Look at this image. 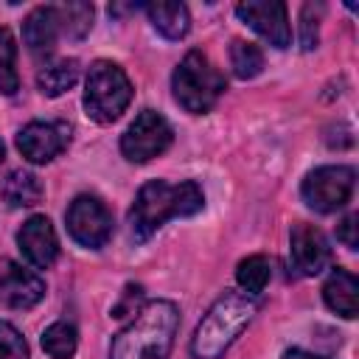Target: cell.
I'll return each mask as SVG.
<instances>
[{
    "mask_svg": "<svg viewBox=\"0 0 359 359\" xmlns=\"http://www.w3.org/2000/svg\"><path fill=\"white\" fill-rule=\"evenodd\" d=\"M171 90L185 112L205 115L219 104L227 90V81L202 50H188L171 76Z\"/></svg>",
    "mask_w": 359,
    "mask_h": 359,
    "instance_id": "277c9868",
    "label": "cell"
},
{
    "mask_svg": "<svg viewBox=\"0 0 359 359\" xmlns=\"http://www.w3.org/2000/svg\"><path fill=\"white\" fill-rule=\"evenodd\" d=\"M174 140L171 123L154 112V109H143L121 135V154L129 163H149L157 154H163Z\"/></svg>",
    "mask_w": 359,
    "mask_h": 359,
    "instance_id": "52a82bcc",
    "label": "cell"
},
{
    "mask_svg": "<svg viewBox=\"0 0 359 359\" xmlns=\"http://www.w3.org/2000/svg\"><path fill=\"white\" fill-rule=\"evenodd\" d=\"M59 34H62V25H59L56 6H36L22 22V39L34 56L50 53Z\"/></svg>",
    "mask_w": 359,
    "mask_h": 359,
    "instance_id": "5bb4252c",
    "label": "cell"
},
{
    "mask_svg": "<svg viewBox=\"0 0 359 359\" xmlns=\"http://www.w3.org/2000/svg\"><path fill=\"white\" fill-rule=\"evenodd\" d=\"M323 300L334 314L353 320L359 314V280H356V275L342 269V266H334L323 283Z\"/></svg>",
    "mask_w": 359,
    "mask_h": 359,
    "instance_id": "9a60e30c",
    "label": "cell"
},
{
    "mask_svg": "<svg viewBox=\"0 0 359 359\" xmlns=\"http://www.w3.org/2000/svg\"><path fill=\"white\" fill-rule=\"evenodd\" d=\"M283 359H325V356H317V353H309V351H300V348H289L283 353Z\"/></svg>",
    "mask_w": 359,
    "mask_h": 359,
    "instance_id": "4316f807",
    "label": "cell"
},
{
    "mask_svg": "<svg viewBox=\"0 0 359 359\" xmlns=\"http://www.w3.org/2000/svg\"><path fill=\"white\" fill-rule=\"evenodd\" d=\"M0 359H28L25 337L6 320H0Z\"/></svg>",
    "mask_w": 359,
    "mask_h": 359,
    "instance_id": "cb8c5ba5",
    "label": "cell"
},
{
    "mask_svg": "<svg viewBox=\"0 0 359 359\" xmlns=\"http://www.w3.org/2000/svg\"><path fill=\"white\" fill-rule=\"evenodd\" d=\"M76 81H79V62H76V59L50 62V65H45V67L36 73V87H39V93L48 95V98L65 95Z\"/></svg>",
    "mask_w": 359,
    "mask_h": 359,
    "instance_id": "ac0fdd59",
    "label": "cell"
},
{
    "mask_svg": "<svg viewBox=\"0 0 359 359\" xmlns=\"http://www.w3.org/2000/svg\"><path fill=\"white\" fill-rule=\"evenodd\" d=\"M356 222H359V216H356V213H348V216L337 224V238H339L348 250H356V247H359V236H356V227H359V224H356Z\"/></svg>",
    "mask_w": 359,
    "mask_h": 359,
    "instance_id": "484cf974",
    "label": "cell"
},
{
    "mask_svg": "<svg viewBox=\"0 0 359 359\" xmlns=\"http://www.w3.org/2000/svg\"><path fill=\"white\" fill-rule=\"evenodd\" d=\"M258 303L247 292H224L208 309V314L196 323L191 337V356L194 359H222L224 351L238 339V334L252 323Z\"/></svg>",
    "mask_w": 359,
    "mask_h": 359,
    "instance_id": "3957f363",
    "label": "cell"
},
{
    "mask_svg": "<svg viewBox=\"0 0 359 359\" xmlns=\"http://www.w3.org/2000/svg\"><path fill=\"white\" fill-rule=\"evenodd\" d=\"M353 185H356V171L351 165H320L306 174L300 194L311 210L334 213L348 205Z\"/></svg>",
    "mask_w": 359,
    "mask_h": 359,
    "instance_id": "8992f818",
    "label": "cell"
},
{
    "mask_svg": "<svg viewBox=\"0 0 359 359\" xmlns=\"http://www.w3.org/2000/svg\"><path fill=\"white\" fill-rule=\"evenodd\" d=\"M238 20H244L258 36H264L272 48L283 50L292 42V25L286 3L280 0H247L236 6Z\"/></svg>",
    "mask_w": 359,
    "mask_h": 359,
    "instance_id": "9c48e42d",
    "label": "cell"
},
{
    "mask_svg": "<svg viewBox=\"0 0 359 359\" xmlns=\"http://www.w3.org/2000/svg\"><path fill=\"white\" fill-rule=\"evenodd\" d=\"M205 208V194L196 180L182 182H165V180H149L140 185L132 208H129V230L135 241H146L154 236L168 219L177 216H194Z\"/></svg>",
    "mask_w": 359,
    "mask_h": 359,
    "instance_id": "7a4b0ae2",
    "label": "cell"
},
{
    "mask_svg": "<svg viewBox=\"0 0 359 359\" xmlns=\"http://www.w3.org/2000/svg\"><path fill=\"white\" fill-rule=\"evenodd\" d=\"M42 348L50 359H73L76 356V348H79V331L76 325L59 320V323H50L45 331H42Z\"/></svg>",
    "mask_w": 359,
    "mask_h": 359,
    "instance_id": "d6986e66",
    "label": "cell"
},
{
    "mask_svg": "<svg viewBox=\"0 0 359 359\" xmlns=\"http://www.w3.org/2000/svg\"><path fill=\"white\" fill-rule=\"evenodd\" d=\"M45 297V280L17 264V261H3V269H0V303L6 309H34L39 300Z\"/></svg>",
    "mask_w": 359,
    "mask_h": 359,
    "instance_id": "8fae6325",
    "label": "cell"
},
{
    "mask_svg": "<svg viewBox=\"0 0 359 359\" xmlns=\"http://www.w3.org/2000/svg\"><path fill=\"white\" fill-rule=\"evenodd\" d=\"M289 252H292V266L297 269V275H320L328 264H331V247L328 238L323 236V230H317L314 224H294L292 236H289Z\"/></svg>",
    "mask_w": 359,
    "mask_h": 359,
    "instance_id": "7c38bea8",
    "label": "cell"
},
{
    "mask_svg": "<svg viewBox=\"0 0 359 359\" xmlns=\"http://www.w3.org/2000/svg\"><path fill=\"white\" fill-rule=\"evenodd\" d=\"M67 140H70V126L62 121H31L17 132V149L34 165L59 157Z\"/></svg>",
    "mask_w": 359,
    "mask_h": 359,
    "instance_id": "30bf717a",
    "label": "cell"
},
{
    "mask_svg": "<svg viewBox=\"0 0 359 359\" xmlns=\"http://www.w3.org/2000/svg\"><path fill=\"white\" fill-rule=\"evenodd\" d=\"M0 196H3V202L8 208H31V205H36L42 199V182H39L36 174L17 168L3 180Z\"/></svg>",
    "mask_w": 359,
    "mask_h": 359,
    "instance_id": "e0dca14e",
    "label": "cell"
},
{
    "mask_svg": "<svg viewBox=\"0 0 359 359\" xmlns=\"http://www.w3.org/2000/svg\"><path fill=\"white\" fill-rule=\"evenodd\" d=\"M17 247L34 269H48L59 258V238L48 216H31L17 230Z\"/></svg>",
    "mask_w": 359,
    "mask_h": 359,
    "instance_id": "4fadbf2b",
    "label": "cell"
},
{
    "mask_svg": "<svg viewBox=\"0 0 359 359\" xmlns=\"http://www.w3.org/2000/svg\"><path fill=\"white\" fill-rule=\"evenodd\" d=\"M230 67L238 79H255L264 70V53L258 45L244 42V39H233L230 45Z\"/></svg>",
    "mask_w": 359,
    "mask_h": 359,
    "instance_id": "7402d4cb",
    "label": "cell"
},
{
    "mask_svg": "<svg viewBox=\"0 0 359 359\" xmlns=\"http://www.w3.org/2000/svg\"><path fill=\"white\" fill-rule=\"evenodd\" d=\"M180 331V309L174 300H149L115 334L109 359H168Z\"/></svg>",
    "mask_w": 359,
    "mask_h": 359,
    "instance_id": "6da1fadb",
    "label": "cell"
},
{
    "mask_svg": "<svg viewBox=\"0 0 359 359\" xmlns=\"http://www.w3.org/2000/svg\"><path fill=\"white\" fill-rule=\"evenodd\" d=\"M269 278H272V266H269V258H264V255H247L236 266V280H238L241 292H247L252 297L266 289Z\"/></svg>",
    "mask_w": 359,
    "mask_h": 359,
    "instance_id": "ffe728a7",
    "label": "cell"
},
{
    "mask_svg": "<svg viewBox=\"0 0 359 359\" xmlns=\"http://www.w3.org/2000/svg\"><path fill=\"white\" fill-rule=\"evenodd\" d=\"M320 14H323V6H311V3H306L303 11H300V45H303V50L317 48V22H320Z\"/></svg>",
    "mask_w": 359,
    "mask_h": 359,
    "instance_id": "d4e9b609",
    "label": "cell"
},
{
    "mask_svg": "<svg viewBox=\"0 0 359 359\" xmlns=\"http://www.w3.org/2000/svg\"><path fill=\"white\" fill-rule=\"evenodd\" d=\"M67 233L87 250H101L112 236V213L93 194H79L67 208Z\"/></svg>",
    "mask_w": 359,
    "mask_h": 359,
    "instance_id": "ba28073f",
    "label": "cell"
},
{
    "mask_svg": "<svg viewBox=\"0 0 359 359\" xmlns=\"http://www.w3.org/2000/svg\"><path fill=\"white\" fill-rule=\"evenodd\" d=\"M132 101V81L126 70L109 59H98L87 70L84 81V112L95 123L118 121Z\"/></svg>",
    "mask_w": 359,
    "mask_h": 359,
    "instance_id": "5b68a950",
    "label": "cell"
},
{
    "mask_svg": "<svg viewBox=\"0 0 359 359\" xmlns=\"http://www.w3.org/2000/svg\"><path fill=\"white\" fill-rule=\"evenodd\" d=\"M0 163H3V143H0Z\"/></svg>",
    "mask_w": 359,
    "mask_h": 359,
    "instance_id": "83f0119b",
    "label": "cell"
},
{
    "mask_svg": "<svg viewBox=\"0 0 359 359\" xmlns=\"http://www.w3.org/2000/svg\"><path fill=\"white\" fill-rule=\"evenodd\" d=\"M154 31H160L165 39H182L191 28V14L185 3H174V0H160V3H146L143 6Z\"/></svg>",
    "mask_w": 359,
    "mask_h": 359,
    "instance_id": "2e32d148",
    "label": "cell"
},
{
    "mask_svg": "<svg viewBox=\"0 0 359 359\" xmlns=\"http://www.w3.org/2000/svg\"><path fill=\"white\" fill-rule=\"evenodd\" d=\"M20 90V76H17V39L8 28L0 25V93L14 95Z\"/></svg>",
    "mask_w": 359,
    "mask_h": 359,
    "instance_id": "44dd1931",
    "label": "cell"
},
{
    "mask_svg": "<svg viewBox=\"0 0 359 359\" xmlns=\"http://www.w3.org/2000/svg\"><path fill=\"white\" fill-rule=\"evenodd\" d=\"M56 11H59L62 34H67L70 39H81V36L93 28V6H90V3L73 0V3L56 6Z\"/></svg>",
    "mask_w": 359,
    "mask_h": 359,
    "instance_id": "603a6c76",
    "label": "cell"
}]
</instances>
